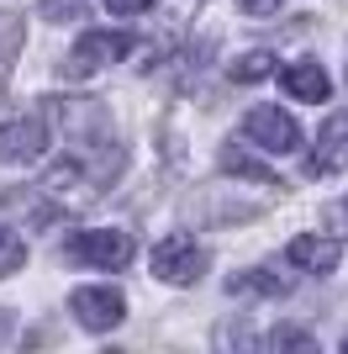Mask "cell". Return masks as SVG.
Wrapping results in <instances>:
<instances>
[{
	"instance_id": "52a82bcc",
	"label": "cell",
	"mask_w": 348,
	"mask_h": 354,
	"mask_svg": "<svg viewBox=\"0 0 348 354\" xmlns=\"http://www.w3.org/2000/svg\"><path fill=\"white\" fill-rule=\"evenodd\" d=\"M306 169H311V175H343V169H348V106L322 122L317 148H311Z\"/></svg>"
},
{
	"instance_id": "4fadbf2b",
	"label": "cell",
	"mask_w": 348,
	"mask_h": 354,
	"mask_svg": "<svg viewBox=\"0 0 348 354\" xmlns=\"http://www.w3.org/2000/svg\"><path fill=\"white\" fill-rule=\"evenodd\" d=\"M21 265H27V243H21L6 222H0V281H6V275H16Z\"/></svg>"
},
{
	"instance_id": "6da1fadb",
	"label": "cell",
	"mask_w": 348,
	"mask_h": 354,
	"mask_svg": "<svg viewBox=\"0 0 348 354\" xmlns=\"http://www.w3.org/2000/svg\"><path fill=\"white\" fill-rule=\"evenodd\" d=\"M132 254H137V238L127 227H90V233H74L64 243V259L85 270H122L132 265Z\"/></svg>"
},
{
	"instance_id": "5b68a950",
	"label": "cell",
	"mask_w": 348,
	"mask_h": 354,
	"mask_svg": "<svg viewBox=\"0 0 348 354\" xmlns=\"http://www.w3.org/2000/svg\"><path fill=\"white\" fill-rule=\"evenodd\" d=\"M48 148V111H32V117H16L0 127V164H32L43 159Z\"/></svg>"
},
{
	"instance_id": "8992f818",
	"label": "cell",
	"mask_w": 348,
	"mask_h": 354,
	"mask_svg": "<svg viewBox=\"0 0 348 354\" xmlns=\"http://www.w3.org/2000/svg\"><path fill=\"white\" fill-rule=\"evenodd\" d=\"M69 307H74V317L85 328H116L122 317H127V296L116 291V286H79V291L69 296Z\"/></svg>"
},
{
	"instance_id": "ba28073f",
	"label": "cell",
	"mask_w": 348,
	"mask_h": 354,
	"mask_svg": "<svg viewBox=\"0 0 348 354\" xmlns=\"http://www.w3.org/2000/svg\"><path fill=\"white\" fill-rule=\"evenodd\" d=\"M285 259L296 270H306V275H327V270H338V243L333 238H317V233H301V238H290Z\"/></svg>"
},
{
	"instance_id": "30bf717a",
	"label": "cell",
	"mask_w": 348,
	"mask_h": 354,
	"mask_svg": "<svg viewBox=\"0 0 348 354\" xmlns=\"http://www.w3.org/2000/svg\"><path fill=\"white\" fill-rule=\"evenodd\" d=\"M227 291L232 296H285L290 286L280 281L275 270H238V275L227 281Z\"/></svg>"
},
{
	"instance_id": "5bb4252c",
	"label": "cell",
	"mask_w": 348,
	"mask_h": 354,
	"mask_svg": "<svg viewBox=\"0 0 348 354\" xmlns=\"http://www.w3.org/2000/svg\"><path fill=\"white\" fill-rule=\"evenodd\" d=\"M269 344H275V349H317V339H311V333H301V328H275V333H269Z\"/></svg>"
},
{
	"instance_id": "ac0fdd59",
	"label": "cell",
	"mask_w": 348,
	"mask_h": 354,
	"mask_svg": "<svg viewBox=\"0 0 348 354\" xmlns=\"http://www.w3.org/2000/svg\"><path fill=\"white\" fill-rule=\"evenodd\" d=\"M327 222H333V233H348V201H343V207H333V212H327Z\"/></svg>"
},
{
	"instance_id": "e0dca14e",
	"label": "cell",
	"mask_w": 348,
	"mask_h": 354,
	"mask_svg": "<svg viewBox=\"0 0 348 354\" xmlns=\"http://www.w3.org/2000/svg\"><path fill=\"white\" fill-rule=\"evenodd\" d=\"M243 11H248V16H275L280 0H243Z\"/></svg>"
},
{
	"instance_id": "277c9868",
	"label": "cell",
	"mask_w": 348,
	"mask_h": 354,
	"mask_svg": "<svg viewBox=\"0 0 348 354\" xmlns=\"http://www.w3.org/2000/svg\"><path fill=\"white\" fill-rule=\"evenodd\" d=\"M243 138L259 143L264 153H296V148H301V127H296V117L280 111V106H253L248 122H243Z\"/></svg>"
},
{
	"instance_id": "d6986e66",
	"label": "cell",
	"mask_w": 348,
	"mask_h": 354,
	"mask_svg": "<svg viewBox=\"0 0 348 354\" xmlns=\"http://www.w3.org/2000/svg\"><path fill=\"white\" fill-rule=\"evenodd\" d=\"M343 349H348V339H343Z\"/></svg>"
},
{
	"instance_id": "7c38bea8",
	"label": "cell",
	"mask_w": 348,
	"mask_h": 354,
	"mask_svg": "<svg viewBox=\"0 0 348 354\" xmlns=\"http://www.w3.org/2000/svg\"><path fill=\"white\" fill-rule=\"evenodd\" d=\"M264 74H275V53H269V48H253V53H243V59L232 64V80H238V85H253Z\"/></svg>"
},
{
	"instance_id": "3957f363",
	"label": "cell",
	"mask_w": 348,
	"mask_h": 354,
	"mask_svg": "<svg viewBox=\"0 0 348 354\" xmlns=\"http://www.w3.org/2000/svg\"><path fill=\"white\" fill-rule=\"evenodd\" d=\"M132 48H137V37H132V32H85V37L69 48V59H64V74H69V80H85V74L106 69V64L127 59Z\"/></svg>"
},
{
	"instance_id": "2e32d148",
	"label": "cell",
	"mask_w": 348,
	"mask_h": 354,
	"mask_svg": "<svg viewBox=\"0 0 348 354\" xmlns=\"http://www.w3.org/2000/svg\"><path fill=\"white\" fill-rule=\"evenodd\" d=\"M143 6H159V0H106V11L127 16V11H143Z\"/></svg>"
},
{
	"instance_id": "7a4b0ae2",
	"label": "cell",
	"mask_w": 348,
	"mask_h": 354,
	"mask_svg": "<svg viewBox=\"0 0 348 354\" xmlns=\"http://www.w3.org/2000/svg\"><path fill=\"white\" fill-rule=\"evenodd\" d=\"M206 265H211V254L195 243L190 233H169L153 243V275L169 286H195L206 275Z\"/></svg>"
},
{
	"instance_id": "9a60e30c",
	"label": "cell",
	"mask_w": 348,
	"mask_h": 354,
	"mask_svg": "<svg viewBox=\"0 0 348 354\" xmlns=\"http://www.w3.org/2000/svg\"><path fill=\"white\" fill-rule=\"evenodd\" d=\"M85 11V0H43V16L48 21H69V16Z\"/></svg>"
},
{
	"instance_id": "9c48e42d",
	"label": "cell",
	"mask_w": 348,
	"mask_h": 354,
	"mask_svg": "<svg viewBox=\"0 0 348 354\" xmlns=\"http://www.w3.org/2000/svg\"><path fill=\"white\" fill-rule=\"evenodd\" d=\"M280 80H285V90L296 95V101H311V106H322L327 95H333V80H327L322 64H290Z\"/></svg>"
},
{
	"instance_id": "8fae6325",
	"label": "cell",
	"mask_w": 348,
	"mask_h": 354,
	"mask_svg": "<svg viewBox=\"0 0 348 354\" xmlns=\"http://www.w3.org/2000/svg\"><path fill=\"white\" fill-rule=\"evenodd\" d=\"M222 169L227 175H248L253 185H275V169L259 159H248V153H238V148H222Z\"/></svg>"
}]
</instances>
